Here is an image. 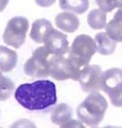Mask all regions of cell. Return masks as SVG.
Masks as SVG:
<instances>
[{
	"label": "cell",
	"instance_id": "cell-7",
	"mask_svg": "<svg viewBox=\"0 0 122 128\" xmlns=\"http://www.w3.org/2000/svg\"><path fill=\"white\" fill-rule=\"evenodd\" d=\"M103 91L108 94L114 106L122 107V70L112 68L104 72Z\"/></svg>",
	"mask_w": 122,
	"mask_h": 128
},
{
	"label": "cell",
	"instance_id": "cell-19",
	"mask_svg": "<svg viewBox=\"0 0 122 128\" xmlns=\"http://www.w3.org/2000/svg\"><path fill=\"white\" fill-rule=\"evenodd\" d=\"M99 9L105 12H110L117 8H122V0H96Z\"/></svg>",
	"mask_w": 122,
	"mask_h": 128
},
{
	"label": "cell",
	"instance_id": "cell-9",
	"mask_svg": "<svg viewBox=\"0 0 122 128\" xmlns=\"http://www.w3.org/2000/svg\"><path fill=\"white\" fill-rule=\"evenodd\" d=\"M44 46L53 56L65 54L69 51V42L67 39V36L54 29L46 38Z\"/></svg>",
	"mask_w": 122,
	"mask_h": 128
},
{
	"label": "cell",
	"instance_id": "cell-21",
	"mask_svg": "<svg viewBox=\"0 0 122 128\" xmlns=\"http://www.w3.org/2000/svg\"><path fill=\"white\" fill-rule=\"evenodd\" d=\"M34 1H35V3L38 6L44 7V8L50 7V6H52L53 4H54V2H55V0H34Z\"/></svg>",
	"mask_w": 122,
	"mask_h": 128
},
{
	"label": "cell",
	"instance_id": "cell-12",
	"mask_svg": "<svg viewBox=\"0 0 122 128\" xmlns=\"http://www.w3.org/2000/svg\"><path fill=\"white\" fill-rule=\"evenodd\" d=\"M18 56L15 51L0 45V71L8 73L15 68Z\"/></svg>",
	"mask_w": 122,
	"mask_h": 128
},
{
	"label": "cell",
	"instance_id": "cell-16",
	"mask_svg": "<svg viewBox=\"0 0 122 128\" xmlns=\"http://www.w3.org/2000/svg\"><path fill=\"white\" fill-rule=\"evenodd\" d=\"M59 7L63 11L82 14L89 8V0H59Z\"/></svg>",
	"mask_w": 122,
	"mask_h": 128
},
{
	"label": "cell",
	"instance_id": "cell-6",
	"mask_svg": "<svg viewBox=\"0 0 122 128\" xmlns=\"http://www.w3.org/2000/svg\"><path fill=\"white\" fill-rule=\"evenodd\" d=\"M81 68L74 62L68 53L54 56L51 65V76L55 80H78Z\"/></svg>",
	"mask_w": 122,
	"mask_h": 128
},
{
	"label": "cell",
	"instance_id": "cell-2",
	"mask_svg": "<svg viewBox=\"0 0 122 128\" xmlns=\"http://www.w3.org/2000/svg\"><path fill=\"white\" fill-rule=\"evenodd\" d=\"M107 108L106 98L98 92H92L77 107L76 114L81 122L93 127L102 122Z\"/></svg>",
	"mask_w": 122,
	"mask_h": 128
},
{
	"label": "cell",
	"instance_id": "cell-8",
	"mask_svg": "<svg viewBox=\"0 0 122 128\" xmlns=\"http://www.w3.org/2000/svg\"><path fill=\"white\" fill-rule=\"evenodd\" d=\"M104 72L98 65H87L80 71L79 81L80 87L83 92L92 93L103 90Z\"/></svg>",
	"mask_w": 122,
	"mask_h": 128
},
{
	"label": "cell",
	"instance_id": "cell-5",
	"mask_svg": "<svg viewBox=\"0 0 122 128\" xmlns=\"http://www.w3.org/2000/svg\"><path fill=\"white\" fill-rule=\"evenodd\" d=\"M29 21L26 17L15 16L9 20L3 34V41L12 48L18 49L26 41Z\"/></svg>",
	"mask_w": 122,
	"mask_h": 128
},
{
	"label": "cell",
	"instance_id": "cell-13",
	"mask_svg": "<svg viewBox=\"0 0 122 128\" xmlns=\"http://www.w3.org/2000/svg\"><path fill=\"white\" fill-rule=\"evenodd\" d=\"M95 40L96 42L97 52L102 56L112 54L117 48V41H115L107 32L96 34Z\"/></svg>",
	"mask_w": 122,
	"mask_h": 128
},
{
	"label": "cell",
	"instance_id": "cell-14",
	"mask_svg": "<svg viewBox=\"0 0 122 128\" xmlns=\"http://www.w3.org/2000/svg\"><path fill=\"white\" fill-rule=\"evenodd\" d=\"M106 32L115 41L122 42V8L116 12L114 18L105 27Z\"/></svg>",
	"mask_w": 122,
	"mask_h": 128
},
{
	"label": "cell",
	"instance_id": "cell-20",
	"mask_svg": "<svg viewBox=\"0 0 122 128\" xmlns=\"http://www.w3.org/2000/svg\"><path fill=\"white\" fill-rule=\"evenodd\" d=\"M83 122H79L77 120H71L69 122H67L66 123H64L61 125V127H83Z\"/></svg>",
	"mask_w": 122,
	"mask_h": 128
},
{
	"label": "cell",
	"instance_id": "cell-3",
	"mask_svg": "<svg viewBox=\"0 0 122 128\" xmlns=\"http://www.w3.org/2000/svg\"><path fill=\"white\" fill-rule=\"evenodd\" d=\"M53 56L45 46L35 49L32 56L24 64V72L27 76L36 78H48L51 76V65Z\"/></svg>",
	"mask_w": 122,
	"mask_h": 128
},
{
	"label": "cell",
	"instance_id": "cell-1",
	"mask_svg": "<svg viewBox=\"0 0 122 128\" xmlns=\"http://www.w3.org/2000/svg\"><path fill=\"white\" fill-rule=\"evenodd\" d=\"M17 102L30 111L45 110L55 104L56 87L53 81L42 80L32 83H23L14 93Z\"/></svg>",
	"mask_w": 122,
	"mask_h": 128
},
{
	"label": "cell",
	"instance_id": "cell-22",
	"mask_svg": "<svg viewBox=\"0 0 122 128\" xmlns=\"http://www.w3.org/2000/svg\"><path fill=\"white\" fill-rule=\"evenodd\" d=\"M8 3H9V0H0V12L5 10Z\"/></svg>",
	"mask_w": 122,
	"mask_h": 128
},
{
	"label": "cell",
	"instance_id": "cell-15",
	"mask_svg": "<svg viewBox=\"0 0 122 128\" xmlns=\"http://www.w3.org/2000/svg\"><path fill=\"white\" fill-rule=\"evenodd\" d=\"M73 109L66 103H60L54 107L51 114L52 122L57 125H62L72 120Z\"/></svg>",
	"mask_w": 122,
	"mask_h": 128
},
{
	"label": "cell",
	"instance_id": "cell-10",
	"mask_svg": "<svg viewBox=\"0 0 122 128\" xmlns=\"http://www.w3.org/2000/svg\"><path fill=\"white\" fill-rule=\"evenodd\" d=\"M53 30V25L49 20L43 18L36 19L32 23L30 36L34 42L44 43Z\"/></svg>",
	"mask_w": 122,
	"mask_h": 128
},
{
	"label": "cell",
	"instance_id": "cell-4",
	"mask_svg": "<svg viewBox=\"0 0 122 128\" xmlns=\"http://www.w3.org/2000/svg\"><path fill=\"white\" fill-rule=\"evenodd\" d=\"M97 51L96 42L87 34H79L74 38L69 48L68 56L80 68L87 66Z\"/></svg>",
	"mask_w": 122,
	"mask_h": 128
},
{
	"label": "cell",
	"instance_id": "cell-18",
	"mask_svg": "<svg viewBox=\"0 0 122 128\" xmlns=\"http://www.w3.org/2000/svg\"><path fill=\"white\" fill-rule=\"evenodd\" d=\"M0 71V100L4 102L11 96L14 90V83L12 80L2 75Z\"/></svg>",
	"mask_w": 122,
	"mask_h": 128
},
{
	"label": "cell",
	"instance_id": "cell-11",
	"mask_svg": "<svg viewBox=\"0 0 122 128\" xmlns=\"http://www.w3.org/2000/svg\"><path fill=\"white\" fill-rule=\"evenodd\" d=\"M55 25L66 32H74L79 27V19L74 14L61 12L55 16Z\"/></svg>",
	"mask_w": 122,
	"mask_h": 128
},
{
	"label": "cell",
	"instance_id": "cell-17",
	"mask_svg": "<svg viewBox=\"0 0 122 128\" xmlns=\"http://www.w3.org/2000/svg\"><path fill=\"white\" fill-rule=\"evenodd\" d=\"M88 24L94 30H100L106 27V12L100 9H94L89 12Z\"/></svg>",
	"mask_w": 122,
	"mask_h": 128
}]
</instances>
